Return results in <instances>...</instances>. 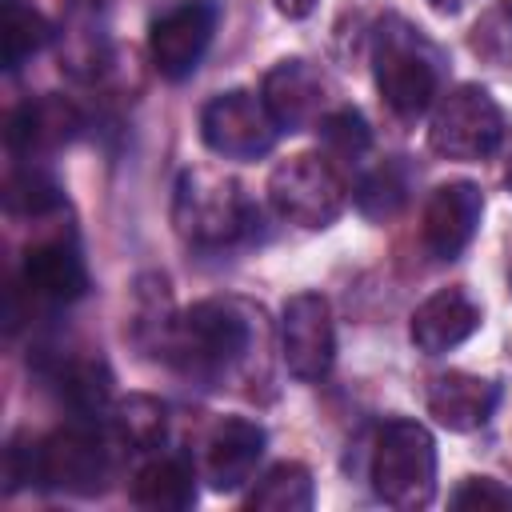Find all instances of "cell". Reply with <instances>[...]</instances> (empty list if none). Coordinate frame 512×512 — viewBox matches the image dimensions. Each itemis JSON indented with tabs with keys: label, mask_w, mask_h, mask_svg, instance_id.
<instances>
[{
	"label": "cell",
	"mask_w": 512,
	"mask_h": 512,
	"mask_svg": "<svg viewBox=\"0 0 512 512\" xmlns=\"http://www.w3.org/2000/svg\"><path fill=\"white\" fill-rule=\"evenodd\" d=\"M172 300H168V280L164 276H144L136 284V312H132V332L136 340L148 348V352H160L168 348V336H172Z\"/></svg>",
	"instance_id": "7402d4cb"
},
{
	"label": "cell",
	"mask_w": 512,
	"mask_h": 512,
	"mask_svg": "<svg viewBox=\"0 0 512 512\" xmlns=\"http://www.w3.org/2000/svg\"><path fill=\"white\" fill-rule=\"evenodd\" d=\"M56 392L80 420H96L112 396V372L104 360H68L56 368Z\"/></svg>",
	"instance_id": "ffe728a7"
},
{
	"label": "cell",
	"mask_w": 512,
	"mask_h": 512,
	"mask_svg": "<svg viewBox=\"0 0 512 512\" xmlns=\"http://www.w3.org/2000/svg\"><path fill=\"white\" fill-rule=\"evenodd\" d=\"M452 508H512V488H500L492 476H468L452 492Z\"/></svg>",
	"instance_id": "83f0119b"
},
{
	"label": "cell",
	"mask_w": 512,
	"mask_h": 512,
	"mask_svg": "<svg viewBox=\"0 0 512 512\" xmlns=\"http://www.w3.org/2000/svg\"><path fill=\"white\" fill-rule=\"evenodd\" d=\"M504 180H508V188H512V160H508V172H504Z\"/></svg>",
	"instance_id": "4dcf8cb0"
},
{
	"label": "cell",
	"mask_w": 512,
	"mask_h": 512,
	"mask_svg": "<svg viewBox=\"0 0 512 512\" xmlns=\"http://www.w3.org/2000/svg\"><path fill=\"white\" fill-rule=\"evenodd\" d=\"M428 4H432L440 16H452V12H460V8H464V4H472V0H428Z\"/></svg>",
	"instance_id": "f546056e"
},
{
	"label": "cell",
	"mask_w": 512,
	"mask_h": 512,
	"mask_svg": "<svg viewBox=\"0 0 512 512\" xmlns=\"http://www.w3.org/2000/svg\"><path fill=\"white\" fill-rule=\"evenodd\" d=\"M372 76L384 104L400 120H416L440 96V52L412 20L384 16L372 28Z\"/></svg>",
	"instance_id": "7a4b0ae2"
},
{
	"label": "cell",
	"mask_w": 512,
	"mask_h": 512,
	"mask_svg": "<svg viewBox=\"0 0 512 512\" xmlns=\"http://www.w3.org/2000/svg\"><path fill=\"white\" fill-rule=\"evenodd\" d=\"M112 424H116V436L144 452V448H156L164 440V428H168V412L156 396H144V392H132L128 400H120L112 408Z\"/></svg>",
	"instance_id": "603a6c76"
},
{
	"label": "cell",
	"mask_w": 512,
	"mask_h": 512,
	"mask_svg": "<svg viewBox=\"0 0 512 512\" xmlns=\"http://www.w3.org/2000/svg\"><path fill=\"white\" fill-rule=\"evenodd\" d=\"M84 116L72 100L64 96H36L24 100L12 116H8V148L16 156H36V152H52L60 144H68L80 132Z\"/></svg>",
	"instance_id": "2e32d148"
},
{
	"label": "cell",
	"mask_w": 512,
	"mask_h": 512,
	"mask_svg": "<svg viewBox=\"0 0 512 512\" xmlns=\"http://www.w3.org/2000/svg\"><path fill=\"white\" fill-rule=\"evenodd\" d=\"M260 344V312L236 300H200L176 316L164 360L200 384L232 380Z\"/></svg>",
	"instance_id": "6da1fadb"
},
{
	"label": "cell",
	"mask_w": 512,
	"mask_h": 512,
	"mask_svg": "<svg viewBox=\"0 0 512 512\" xmlns=\"http://www.w3.org/2000/svg\"><path fill=\"white\" fill-rule=\"evenodd\" d=\"M280 356L296 380H324L336 360L332 308L320 292H296L280 316Z\"/></svg>",
	"instance_id": "30bf717a"
},
{
	"label": "cell",
	"mask_w": 512,
	"mask_h": 512,
	"mask_svg": "<svg viewBox=\"0 0 512 512\" xmlns=\"http://www.w3.org/2000/svg\"><path fill=\"white\" fill-rule=\"evenodd\" d=\"M132 504L148 512H180L196 504V472L184 456H156L132 480Z\"/></svg>",
	"instance_id": "ac0fdd59"
},
{
	"label": "cell",
	"mask_w": 512,
	"mask_h": 512,
	"mask_svg": "<svg viewBox=\"0 0 512 512\" xmlns=\"http://www.w3.org/2000/svg\"><path fill=\"white\" fill-rule=\"evenodd\" d=\"M200 136L224 160H260L264 152H272L280 128L260 96L232 88L200 108Z\"/></svg>",
	"instance_id": "ba28073f"
},
{
	"label": "cell",
	"mask_w": 512,
	"mask_h": 512,
	"mask_svg": "<svg viewBox=\"0 0 512 512\" xmlns=\"http://www.w3.org/2000/svg\"><path fill=\"white\" fill-rule=\"evenodd\" d=\"M324 92H328L324 76L300 56L276 60L260 84V100L272 112L280 132H300L312 120H320L324 116Z\"/></svg>",
	"instance_id": "7c38bea8"
},
{
	"label": "cell",
	"mask_w": 512,
	"mask_h": 512,
	"mask_svg": "<svg viewBox=\"0 0 512 512\" xmlns=\"http://www.w3.org/2000/svg\"><path fill=\"white\" fill-rule=\"evenodd\" d=\"M480 216H484V196L472 180H448L440 184L428 204H424V216H420V244L432 260H456L476 228H480Z\"/></svg>",
	"instance_id": "8fae6325"
},
{
	"label": "cell",
	"mask_w": 512,
	"mask_h": 512,
	"mask_svg": "<svg viewBox=\"0 0 512 512\" xmlns=\"http://www.w3.org/2000/svg\"><path fill=\"white\" fill-rule=\"evenodd\" d=\"M504 140V112L480 84H456L436 100L428 144L448 160H484Z\"/></svg>",
	"instance_id": "8992f818"
},
{
	"label": "cell",
	"mask_w": 512,
	"mask_h": 512,
	"mask_svg": "<svg viewBox=\"0 0 512 512\" xmlns=\"http://www.w3.org/2000/svg\"><path fill=\"white\" fill-rule=\"evenodd\" d=\"M316 132H320V144H324V156L336 164V160H360L368 148H372V132H368V120L356 112V108H336V112H324L316 120Z\"/></svg>",
	"instance_id": "cb8c5ba5"
},
{
	"label": "cell",
	"mask_w": 512,
	"mask_h": 512,
	"mask_svg": "<svg viewBox=\"0 0 512 512\" xmlns=\"http://www.w3.org/2000/svg\"><path fill=\"white\" fill-rule=\"evenodd\" d=\"M264 428L244 416H224L212 424L204 440V476L216 492H236L240 484L252 480L260 456H264Z\"/></svg>",
	"instance_id": "5bb4252c"
},
{
	"label": "cell",
	"mask_w": 512,
	"mask_h": 512,
	"mask_svg": "<svg viewBox=\"0 0 512 512\" xmlns=\"http://www.w3.org/2000/svg\"><path fill=\"white\" fill-rule=\"evenodd\" d=\"M4 200H8V208L20 212V216H48V212H56V208L64 204L56 180L44 176V172H36V168H20V172H12Z\"/></svg>",
	"instance_id": "4316f807"
},
{
	"label": "cell",
	"mask_w": 512,
	"mask_h": 512,
	"mask_svg": "<svg viewBox=\"0 0 512 512\" xmlns=\"http://www.w3.org/2000/svg\"><path fill=\"white\" fill-rule=\"evenodd\" d=\"M112 472L108 448L92 424H72L36 444V484L68 492V496H96L104 492Z\"/></svg>",
	"instance_id": "52a82bcc"
},
{
	"label": "cell",
	"mask_w": 512,
	"mask_h": 512,
	"mask_svg": "<svg viewBox=\"0 0 512 512\" xmlns=\"http://www.w3.org/2000/svg\"><path fill=\"white\" fill-rule=\"evenodd\" d=\"M52 40V24L24 0H0V44H4V68L16 72L28 56H36Z\"/></svg>",
	"instance_id": "44dd1931"
},
{
	"label": "cell",
	"mask_w": 512,
	"mask_h": 512,
	"mask_svg": "<svg viewBox=\"0 0 512 512\" xmlns=\"http://www.w3.org/2000/svg\"><path fill=\"white\" fill-rule=\"evenodd\" d=\"M372 488L388 508H424L436 496V444L416 420H388L372 448Z\"/></svg>",
	"instance_id": "277c9868"
},
{
	"label": "cell",
	"mask_w": 512,
	"mask_h": 512,
	"mask_svg": "<svg viewBox=\"0 0 512 512\" xmlns=\"http://www.w3.org/2000/svg\"><path fill=\"white\" fill-rule=\"evenodd\" d=\"M476 328H480V304L464 288H440L412 312L408 336L424 356H440L464 344Z\"/></svg>",
	"instance_id": "9a60e30c"
},
{
	"label": "cell",
	"mask_w": 512,
	"mask_h": 512,
	"mask_svg": "<svg viewBox=\"0 0 512 512\" xmlns=\"http://www.w3.org/2000/svg\"><path fill=\"white\" fill-rule=\"evenodd\" d=\"M404 200H408V172H404V164H380L356 188V208L364 216H372V220H384V216L400 212Z\"/></svg>",
	"instance_id": "484cf974"
},
{
	"label": "cell",
	"mask_w": 512,
	"mask_h": 512,
	"mask_svg": "<svg viewBox=\"0 0 512 512\" xmlns=\"http://www.w3.org/2000/svg\"><path fill=\"white\" fill-rule=\"evenodd\" d=\"M20 288L32 300L44 304H72L88 292V268L84 256L72 240L52 236V240H36L24 252V268H20Z\"/></svg>",
	"instance_id": "4fadbf2b"
},
{
	"label": "cell",
	"mask_w": 512,
	"mask_h": 512,
	"mask_svg": "<svg viewBox=\"0 0 512 512\" xmlns=\"http://www.w3.org/2000/svg\"><path fill=\"white\" fill-rule=\"evenodd\" d=\"M468 48L496 68H512V0H492L472 24Z\"/></svg>",
	"instance_id": "d4e9b609"
},
{
	"label": "cell",
	"mask_w": 512,
	"mask_h": 512,
	"mask_svg": "<svg viewBox=\"0 0 512 512\" xmlns=\"http://www.w3.org/2000/svg\"><path fill=\"white\" fill-rule=\"evenodd\" d=\"M496 400H500V388L468 372H444L428 384V412L448 432H472L488 424V416L496 412Z\"/></svg>",
	"instance_id": "e0dca14e"
},
{
	"label": "cell",
	"mask_w": 512,
	"mask_h": 512,
	"mask_svg": "<svg viewBox=\"0 0 512 512\" xmlns=\"http://www.w3.org/2000/svg\"><path fill=\"white\" fill-rule=\"evenodd\" d=\"M316 500V484H312V472L296 460H284L276 468H268L256 488L244 496V508H256V512H308Z\"/></svg>",
	"instance_id": "d6986e66"
},
{
	"label": "cell",
	"mask_w": 512,
	"mask_h": 512,
	"mask_svg": "<svg viewBox=\"0 0 512 512\" xmlns=\"http://www.w3.org/2000/svg\"><path fill=\"white\" fill-rule=\"evenodd\" d=\"M172 224L196 248H224L256 224V212L232 176H220L212 168H192L176 184Z\"/></svg>",
	"instance_id": "3957f363"
},
{
	"label": "cell",
	"mask_w": 512,
	"mask_h": 512,
	"mask_svg": "<svg viewBox=\"0 0 512 512\" xmlns=\"http://www.w3.org/2000/svg\"><path fill=\"white\" fill-rule=\"evenodd\" d=\"M216 20H220L216 0H180L168 12H160L148 32V52L156 72L164 80H188L212 44Z\"/></svg>",
	"instance_id": "9c48e42d"
},
{
	"label": "cell",
	"mask_w": 512,
	"mask_h": 512,
	"mask_svg": "<svg viewBox=\"0 0 512 512\" xmlns=\"http://www.w3.org/2000/svg\"><path fill=\"white\" fill-rule=\"evenodd\" d=\"M316 4H320V0H276V8H280L288 20H304V16H312Z\"/></svg>",
	"instance_id": "f1b7e54d"
},
{
	"label": "cell",
	"mask_w": 512,
	"mask_h": 512,
	"mask_svg": "<svg viewBox=\"0 0 512 512\" xmlns=\"http://www.w3.org/2000/svg\"><path fill=\"white\" fill-rule=\"evenodd\" d=\"M268 200L280 220L300 228H328L348 200V184L328 156L300 152L268 176Z\"/></svg>",
	"instance_id": "5b68a950"
}]
</instances>
